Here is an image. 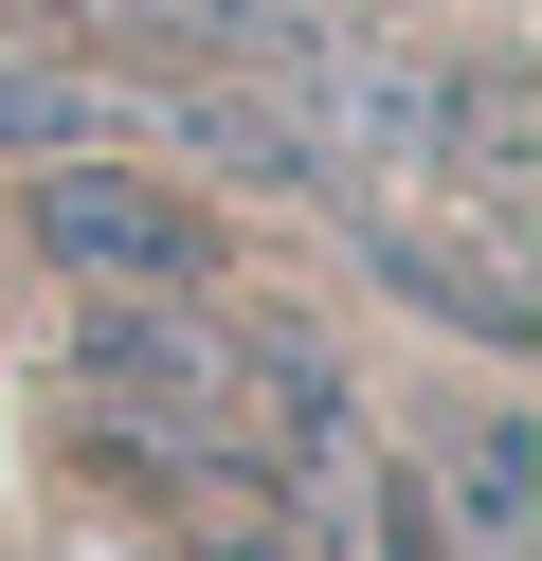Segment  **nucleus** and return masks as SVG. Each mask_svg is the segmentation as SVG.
Here are the masks:
<instances>
[{"label":"nucleus","instance_id":"1","mask_svg":"<svg viewBox=\"0 0 542 561\" xmlns=\"http://www.w3.org/2000/svg\"><path fill=\"white\" fill-rule=\"evenodd\" d=\"M36 254L72 272V290H217V218L181 182H145V163H91V146H55L36 163Z\"/></svg>","mask_w":542,"mask_h":561},{"label":"nucleus","instance_id":"2","mask_svg":"<svg viewBox=\"0 0 542 561\" xmlns=\"http://www.w3.org/2000/svg\"><path fill=\"white\" fill-rule=\"evenodd\" d=\"M452 561H542V416H452Z\"/></svg>","mask_w":542,"mask_h":561},{"label":"nucleus","instance_id":"3","mask_svg":"<svg viewBox=\"0 0 542 561\" xmlns=\"http://www.w3.org/2000/svg\"><path fill=\"white\" fill-rule=\"evenodd\" d=\"M91 19H127V37H145V19H163V0H91Z\"/></svg>","mask_w":542,"mask_h":561},{"label":"nucleus","instance_id":"4","mask_svg":"<svg viewBox=\"0 0 542 561\" xmlns=\"http://www.w3.org/2000/svg\"><path fill=\"white\" fill-rule=\"evenodd\" d=\"M470 19H506V0H470Z\"/></svg>","mask_w":542,"mask_h":561}]
</instances>
